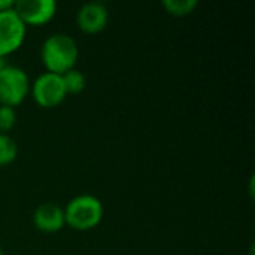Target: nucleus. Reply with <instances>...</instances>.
<instances>
[{"label":"nucleus","instance_id":"10","mask_svg":"<svg viewBox=\"0 0 255 255\" xmlns=\"http://www.w3.org/2000/svg\"><path fill=\"white\" fill-rule=\"evenodd\" d=\"M161 4L169 15L187 16L197 9L199 1L197 0H163Z\"/></svg>","mask_w":255,"mask_h":255},{"label":"nucleus","instance_id":"1","mask_svg":"<svg viewBox=\"0 0 255 255\" xmlns=\"http://www.w3.org/2000/svg\"><path fill=\"white\" fill-rule=\"evenodd\" d=\"M79 58L76 40L67 33H52L40 46V61L46 72L63 75L75 69Z\"/></svg>","mask_w":255,"mask_h":255},{"label":"nucleus","instance_id":"11","mask_svg":"<svg viewBox=\"0 0 255 255\" xmlns=\"http://www.w3.org/2000/svg\"><path fill=\"white\" fill-rule=\"evenodd\" d=\"M18 157V145L9 134H0V167L12 164Z\"/></svg>","mask_w":255,"mask_h":255},{"label":"nucleus","instance_id":"4","mask_svg":"<svg viewBox=\"0 0 255 255\" xmlns=\"http://www.w3.org/2000/svg\"><path fill=\"white\" fill-rule=\"evenodd\" d=\"M30 94L34 100V103L45 109L57 108L67 97L61 75H55L51 72L40 73L31 82Z\"/></svg>","mask_w":255,"mask_h":255},{"label":"nucleus","instance_id":"13","mask_svg":"<svg viewBox=\"0 0 255 255\" xmlns=\"http://www.w3.org/2000/svg\"><path fill=\"white\" fill-rule=\"evenodd\" d=\"M13 7H15V1L13 0H0V12L10 10Z\"/></svg>","mask_w":255,"mask_h":255},{"label":"nucleus","instance_id":"2","mask_svg":"<svg viewBox=\"0 0 255 255\" xmlns=\"http://www.w3.org/2000/svg\"><path fill=\"white\" fill-rule=\"evenodd\" d=\"M66 226L76 232H88L96 229L105 215L103 203L93 194H78L63 208Z\"/></svg>","mask_w":255,"mask_h":255},{"label":"nucleus","instance_id":"14","mask_svg":"<svg viewBox=\"0 0 255 255\" xmlns=\"http://www.w3.org/2000/svg\"><path fill=\"white\" fill-rule=\"evenodd\" d=\"M6 67V58H3V57H0V72L3 70Z\"/></svg>","mask_w":255,"mask_h":255},{"label":"nucleus","instance_id":"7","mask_svg":"<svg viewBox=\"0 0 255 255\" xmlns=\"http://www.w3.org/2000/svg\"><path fill=\"white\" fill-rule=\"evenodd\" d=\"M109 22V10L100 1L84 3L76 12V24L87 34H97L106 28Z\"/></svg>","mask_w":255,"mask_h":255},{"label":"nucleus","instance_id":"5","mask_svg":"<svg viewBox=\"0 0 255 255\" xmlns=\"http://www.w3.org/2000/svg\"><path fill=\"white\" fill-rule=\"evenodd\" d=\"M27 27L16 15L15 9L0 12V57L18 51L25 39Z\"/></svg>","mask_w":255,"mask_h":255},{"label":"nucleus","instance_id":"12","mask_svg":"<svg viewBox=\"0 0 255 255\" xmlns=\"http://www.w3.org/2000/svg\"><path fill=\"white\" fill-rule=\"evenodd\" d=\"M16 124L15 108L0 105V134H7Z\"/></svg>","mask_w":255,"mask_h":255},{"label":"nucleus","instance_id":"6","mask_svg":"<svg viewBox=\"0 0 255 255\" xmlns=\"http://www.w3.org/2000/svg\"><path fill=\"white\" fill-rule=\"evenodd\" d=\"M13 9L25 27H39L55 16L58 4L55 0H16Z\"/></svg>","mask_w":255,"mask_h":255},{"label":"nucleus","instance_id":"8","mask_svg":"<svg viewBox=\"0 0 255 255\" xmlns=\"http://www.w3.org/2000/svg\"><path fill=\"white\" fill-rule=\"evenodd\" d=\"M33 224L42 233H57L66 226L64 211L57 203H42L33 212Z\"/></svg>","mask_w":255,"mask_h":255},{"label":"nucleus","instance_id":"3","mask_svg":"<svg viewBox=\"0 0 255 255\" xmlns=\"http://www.w3.org/2000/svg\"><path fill=\"white\" fill-rule=\"evenodd\" d=\"M30 78L27 72L18 66L6 64L0 72V105L16 108L30 93Z\"/></svg>","mask_w":255,"mask_h":255},{"label":"nucleus","instance_id":"15","mask_svg":"<svg viewBox=\"0 0 255 255\" xmlns=\"http://www.w3.org/2000/svg\"><path fill=\"white\" fill-rule=\"evenodd\" d=\"M0 255H4V251H3L1 248H0Z\"/></svg>","mask_w":255,"mask_h":255},{"label":"nucleus","instance_id":"9","mask_svg":"<svg viewBox=\"0 0 255 255\" xmlns=\"http://www.w3.org/2000/svg\"><path fill=\"white\" fill-rule=\"evenodd\" d=\"M61 79H63V84H64V88H66V93L67 96L69 94H79L85 90L87 87V79H85V75L78 70L76 67L63 73L61 75Z\"/></svg>","mask_w":255,"mask_h":255}]
</instances>
